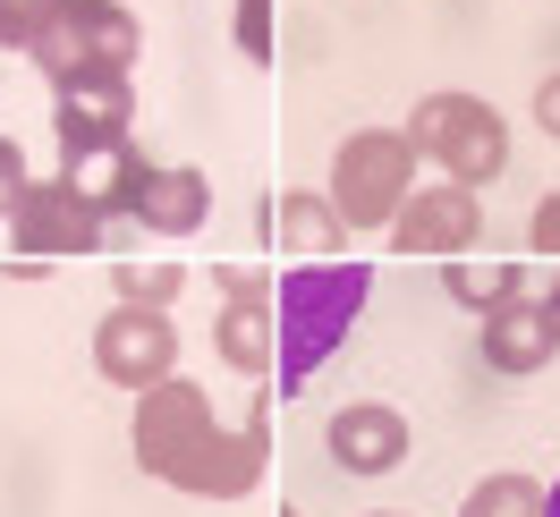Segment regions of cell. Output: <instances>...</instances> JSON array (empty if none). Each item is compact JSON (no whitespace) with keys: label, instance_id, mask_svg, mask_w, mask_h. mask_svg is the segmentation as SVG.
<instances>
[{"label":"cell","instance_id":"obj_1","mask_svg":"<svg viewBox=\"0 0 560 517\" xmlns=\"http://www.w3.org/2000/svg\"><path fill=\"white\" fill-rule=\"evenodd\" d=\"M137 467L196 501H246L272 467V399H255L238 424H221L187 374L137 390Z\"/></svg>","mask_w":560,"mask_h":517},{"label":"cell","instance_id":"obj_2","mask_svg":"<svg viewBox=\"0 0 560 517\" xmlns=\"http://www.w3.org/2000/svg\"><path fill=\"white\" fill-rule=\"evenodd\" d=\"M374 297V263H289L272 280V374H280V399H298L315 365L349 340V322L365 314Z\"/></svg>","mask_w":560,"mask_h":517},{"label":"cell","instance_id":"obj_3","mask_svg":"<svg viewBox=\"0 0 560 517\" xmlns=\"http://www.w3.org/2000/svg\"><path fill=\"white\" fill-rule=\"evenodd\" d=\"M26 60H35L51 85H69V77H128V60H137V17H128L119 0H51V17H43L35 43H26Z\"/></svg>","mask_w":560,"mask_h":517},{"label":"cell","instance_id":"obj_4","mask_svg":"<svg viewBox=\"0 0 560 517\" xmlns=\"http://www.w3.org/2000/svg\"><path fill=\"white\" fill-rule=\"evenodd\" d=\"M408 196H417V144H408V128H365V137L340 144V162H331V212L349 230H390Z\"/></svg>","mask_w":560,"mask_h":517},{"label":"cell","instance_id":"obj_5","mask_svg":"<svg viewBox=\"0 0 560 517\" xmlns=\"http://www.w3.org/2000/svg\"><path fill=\"white\" fill-rule=\"evenodd\" d=\"M408 144L433 153L458 187H485V178L510 171V128H501V110L476 103V94H424L417 119H408Z\"/></svg>","mask_w":560,"mask_h":517},{"label":"cell","instance_id":"obj_6","mask_svg":"<svg viewBox=\"0 0 560 517\" xmlns=\"http://www.w3.org/2000/svg\"><path fill=\"white\" fill-rule=\"evenodd\" d=\"M9 238H18L26 263H51V255H110V221L77 196L69 178H35V187L18 196V212H9ZM26 263H18V272H26Z\"/></svg>","mask_w":560,"mask_h":517},{"label":"cell","instance_id":"obj_7","mask_svg":"<svg viewBox=\"0 0 560 517\" xmlns=\"http://www.w3.org/2000/svg\"><path fill=\"white\" fill-rule=\"evenodd\" d=\"M94 374L119 381V390H153V381L178 374V331L171 306H110L94 322Z\"/></svg>","mask_w":560,"mask_h":517},{"label":"cell","instance_id":"obj_8","mask_svg":"<svg viewBox=\"0 0 560 517\" xmlns=\"http://www.w3.org/2000/svg\"><path fill=\"white\" fill-rule=\"evenodd\" d=\"M476 230H485L476 187L442 178V187H417V196L399 204V221H390V246H399V255H467V246H476Z\"/></svg>","mask_w":560,"mask_h":517},{"label":"cell","instance_id":"obj_9","mask_svg":"<svg viewBox=\"0 0 560 517\" xmlns=\"http://www.w3.org/2000/svg\"><path fill=\"white\" fill-rule=\"evenodd\" d=\"M51 94H60V119H51L60 162L128 137V77H69V85H51Z\"/></svg>","mask_w":560,"mask_h":517},{"label":"cell","instance_id":"obj_10","mask_svg":"<svg viewBox=\"0 0 560 517\" xmlns=\"http://www.w3.org/2000/svg\"><path fill=\"white\" fill-rule=\"evenodd\" d=\"M331 458H340L349 475H390V467H408V415L383 408V399H349V408L331 415Z\"/></svg>","mask_w":560,"mask_h":517},{"label":"cell","instance_id":"obj_11","mask_svg":"<svg viewBox=\"0 0 560 517\" xmlns=\"http://www.w3.org/2000/svg\"><path fill=\"white\" fill-rule=\"evenodd\" d=\"M144 171H153V162H144L128 137H119V144H94V153H69V162H60V178H69V187H77L94 212H103V221H137Z\"/></svg>","mask_w":560,"mask_h":517},{"label":"cell","instance_id":"obj_12","mask_svg":"<svg viewBox=\"0 0 560 517\" xmlns=\"http://www.w3.org/2000/svg\"><path fill=\"white\" fill-rule=\"evenodd\" d=\"M560 356V331L544 306H526V297H510V306L485 314V365L492 374H544Z\"/></svg>","mask_w":560,"mask_h":517},{"label":"cell","instance_id":"obj_13","mask_svg":"<svg viewBox=\"0 0 560 517\" xmlns=\"http://www.w3.org/2000/svg\"><path fill=\"white\" fill-rule=\"evenodd\" d=\"M205 221H212V187H205V171H144L137 230H153V238H196Z\"/></svg>","mask_w":560,"mask_h":517},{"label":"cell","instance_id":"obj_14","mask_svg":"<svg viewBox=\"0 0 560 517\" xmlns=\"http://www.w3.org/2000/svg\"><path fill=\"white\" fill-rule=\"evenodd\" d=\"M264 230H272L289 255H315V263L349 246V221L331 212V196H306V187H280V204L264 212Z\"/></svg>","mask_w":560,"mask_h":517},{"label":"cell","instance_id":"obj_15","mask_svg":"<svg viewBox=\"0 0 560 517\" xmlns=\"http://www.w3.org/2000/svg\"><path fill=\"white\" fill-rule=\"evenodd\" d=\"M212 331H221V356H230L246 381L272 374V297H230Z\"/></svg>","mask_w":560,"mask_h":517},{"label":"cell","instance_id":"obj_16","mask_svg":"<svg viewBox=\"0 0 560 517\" xmlns=\"http://www.w3.org/2000/svg\"><path fill=\"white\" fill-rule=\"evenodd\" d=\"M442 280H451V297H458V306H476V314L510 306V297L526 289V272H518V263H492V255H485V263H476V255H458V263H451Z\"/></svg>","mask_w":560,"mask_h":517},{"label":"cell","instance_id":"obj_17","mask_svg":"<svg viewBox=\"0 0 560 517\" xmlns=\"http://www.w3.org/2000/svg\"><path fill=\"white\" fill-rule=\"evenodd\" d=\"M119 280V306H171L178 289H187V263H153V255H119L110 263Z\"/></svg>","mask_w":560,"mask_h":517},{"label":"cell","instance_id":"obj_18","mask_svg":"<svg viewBox=\"0 0 560 517\" xmlns=\"http://www.w3.org/2000/svg\"><path fill=\"white\" fill-rule=\"evenodd\" d=\"M458 517H544V483L535 475H485L476 492H467Z\"/></svg>","mask_w":560,"mask_h":517},{"label":"cell","instance_id":"obj_19","mask_svg":"<svg viewBox=\"0 0 560 517\" xmlns=\"http://www.w3.org/2000/svg\"><path fill=\"white\" fill-rule=\"evenodd\" d=\"M238 51L272 60V0H238Z\"/></svg>","mask_w":560,"mask_h":517},{"label":"cell","instance_id":"obj_20","mask_svg":"<svg viewBox=\"0 0 560 517\" xmlns=\"http://www.w3.org/2000/svg\"><path fill=\"white\" fill-rule=\"evenodd\" d=\"M43 17H51V0H0V43H18V51H26Z\"/></svg>","mask_w":560,"mask_h":517},{"label":"cell","instance_id":"obj_21","mask_svg":"<svg viewBox=\"0 0 560 517\" xmlns=\"http://www.w3.org/2000/svg\"><path fill=\"white\" fill-rule=\"evenodd\" d=\"M26 187H35V178H26V153H18V144L0 137V221L18 212V196H26Z\"/></svg>","mask_w":560,"mask_h":517},{"label":"cell","instance_id":"obj_22","mask_svg":"<svg viewBox=\"0 0 560 517\" xmlns=\"http://www.w3.org/2000/svg\"><path fill=\"white\" fill-rule=\"evenodd\" d=\"M526 238H535V255H560V196H544V204H535Z\"/></svg>","mask_w":560,"mask_h":517},{"label":"cell","instance_id":"obj_23","mask_svg":"<svg viewBox=\"0 0 560 517\" xmlns=\"http://www.w3.org/2000/svg\"><path fill=\"white\" fill-rule=\"evenodd\" d=\"M535 119H544V137H560V77L535 85Z\"/></svg>","mask_w":560,"mask_h":517},{"label":"cell","instance_id":"obj_24","mask_svg":"<svg viewBox=\"0 0 560 517\" xmlns=\"http://www.w3.org/2000/svg\"><path fill=\"white\" fill-rule=\"evenodd\" d=\"M544 314H552V331H560V280H552V297H544Z\"/></svg>","mask_w":560,"mask_h":517},{"label":"cell","instance_id":"obj_25","mask_svg":"<svg viewBox=\"0 0 560 517\" xmlns=\"http://www.w3.org/2000/svg\"><path fill=\"white\" fill-rule=\"evenodd\" d=\"M544 517H560V483H552V492H544Z\"/></svg>","mask_w":560,"mask_h":517},{"label":"cell","instance_id":"obj_26","mask_svg":"<svg viewBox=\"0 0 560 517\" xmlns=\"http://www.w3.org/2000/svg\"><path fill=\"white\" fill-rule=\"evenodd\" d=\"M280 517H298V509H280Z\"/></svg>","mask_w":560,"mask_h":517},{"label":"cell","instance_id":"obj_27","mask_svg":"<svg viewBox=\"0 0 560 517\" xmlns=\"http://www.w3.org/2000/svg\"><path fill=\"white\" fill-rule=\"evenodd\" d=\"M383 517H390V509H383Z\"/></svg>","mask_w":560,"mask_h":517}]
</instances>
